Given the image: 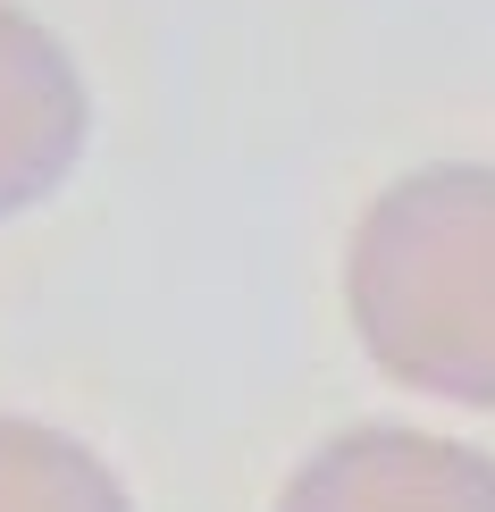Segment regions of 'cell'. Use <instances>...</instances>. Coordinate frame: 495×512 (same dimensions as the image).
<instances>
[{"instance_id":"1","label":"cell","mask_w":495,"mask_h":512,"mask_svg":"<svg viewBox=\"0 0 495 512\" xmlns=\"http://www.w3.org/2000/svg\"><path fill=\"white\" fill-rule=\"evenodd\" d=\"M344 319L378 378L495 412V160H420L344 236Z\"/></svg>"},{"instance_id":"2","label":"cell","mask_w":495,"mask_h":512,"mask_svg":"<svg viewBox=\"0 0 495 512\" xmlns=\"http://www.w3.org/2000/svg\"><path fill=\"white\" fill-rule=\"evenodd\" d=\"M269 512H495V454L412 420H353L294 462Z\"/></svg>"},{"instance_id":"3","label":"cell","mask_w":495,"mask_h":512,"mask_svg":"<svg viewBox=\"0 0 495 512\" xmlns=\"http://www.w3.org/2000/svg\"><path fill=\"white\" fill-rule=\"evenodd\" d=\"M93 84L34 9L0 0V219H26L84 168Z\"/></svg>"},{"instance_id":"4","label":"cell","mask_w":495,"mask_h":512,"mask_svg":"<svg viewBox=\"0 0 495 512\" xmlns=\"http://www.w3.org/2000/svg\"><path fill=\"white\" fill-rule=\"evenodd\" d=\"M0 512H135V496L76 429L0 412Z\"/></svg>"}]
</instances>
